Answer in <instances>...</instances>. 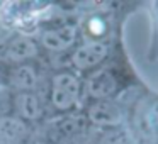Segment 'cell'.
Listing matches in <instances>:
<instances>
[{"mask_svg":"<svg viewBox=\"0 0 158 144\" xmlns=\"http://www.w3.org/2000/svg\"><path fill=\"white\" fill-rule=\"evenodd\" d=\"M80 93V85L75 76L61 73L53 80V103L58 109L66 110L77 102Z\"/></svg>","mask_w":158,"mask_h":144,"instance_id":"cell-1","label":"cell"},{"mask_svg":"<svg viewBox=\"0 0 158 144\" xmlns=\"http://www.w3.org/2000/svg\"><path fill=\"white\" fill-rule=\"evenodd\" d=\"M107 54V48L99 42H90L87 46H82L73 54V63L75 66L82 70H87L90 66H95L99 61H102Z\"/></svg>","mask_w":158,"mask_h":144,"instance_id":"cell-2","label":"cell"},{"mask_svg":"<svg viewBox=\"0 0 158 144\" xmlns=\"http://www.w3.org/2000/svg\"><path fill=\"white\" fill-rule=\"evenodd\" d=\"M73 41H75V27H72V26L51 29L43 34V44L53 51H61V49L70 48Z\"/></svg>","mask_w":158,"mask_h":144,"instance_id":"cell-3","label":"cell"},{"mask_svg":"<svg viewBox=\"0 0 158 144\" xmlns=\"http://www.w3.org/2000/svg\"><path fill=\"white\" fill-rule=\"evenodd\" d=\"M90 119L99 126H117L123 119L121 110L112 102H97L89 110Z\"/></svg>","mask_w":158,"mask_h":144,"instance_id":"cell-4","label":"cell"},{"mask_svg":"<svg viewBox=\"0 0 158 144\" xmlns=\"http://www.w3.org/2000/svg\"><path fill=\"white\" fill-rule=\"evenodd\" d=\"M89 92L92 97L102 98V97H109L116 92V80L109 71H99L89 80Z\"/></svg>","mask_w":158,"mask_h":144,"instance_id":"cell-5","label":"cell"},{"mask_svg":"<svg viewBox=\"0 0 158 144\" xmlns=\"http://www.w3.org/2000/svg\"><path fill=\"white\" fill-rule=\"evenodd\" d=\"M15 105H17L19 114L22 117H26V119H38L41 115L39 100L32 93H21L17 97V100H15Z\"/></svg>","mask_w":158,"mask_h":144,"instance_id":"cell-6","label":"cell"},{"mask_svg":"<svg viewBox=\"0 0 158 144\" xmlns=\"http://www.w3.org/2000/svg\"><path fill=\"white\" fill-rule=\"evenodd\" d=\"M36 44L32 41L26 38H19L9 46V58L14 59V61H22V59H27L31 56L36 54Z\"/></svg>","mask_w":158,"mask_h":144,"instance_id":"cell-7","label":"cell"},{"mask_svg":"<svg viewBox=\"0 0 158 144\" xmlns=\"http://www.w3.org/2000/svg\"><path fill=\"white\" fill-rule=\"evenodd\" d=\"M36 80H38V76H36V71L31 66H21V68L14 73V80H12V82H14V85L17 86V88L29 90L36 85Z\"/></svg>","mask_w":158,"mask_h":144,"instance_id":"cell-8","label":"cell"},{"mask_svg":"<svg viewBox=\"0 0 158 144\" xmlns=\"http://www.w3.org/2000/svg\"><path fill=\"white\" fill-rule=\"evenodd\" d=\"M0 132L9 139H15L24 132V126L15 119H4L0 122Z\"/></svg>","mask_w":158,"mask_h":144,"instance_id":"cell-9","label":"cell"},{"mask_svg":"<svg viewBox=\"0 0 158 144\" xmlns=\"http://www.w3.org/2000/svg\"><path fill=\"white\" fill-rule=\"evenodd\" d=\"M83 127H85V120L82 117H73L72 120H66L63 129H65V132H73V130H80Z\"/></svg>","mask_w":158,"mask_h":144,"instance_id":"cell-10","label":"cell"},{"mask_svg":"<svg viewBox=\"0 0 158 144\" xmlns=\"http://www.w3.org/2000/svg\"><path fill=\"white\" fill-rule=\"evenodd\" d=\"M89 32L94 36H100L104 32V22L100 19H90L89 21Z\"/></svg>","mask_w":158,"mask_h":144,"instance_id":"cell-11","label":"cell"},{"mask_svg":"<svg viewBox=\"0 0 158 144\" xmlns=\"http://www.w3.org/2000/svg\"><path fill=\"white\" fill-rule=\"evenodd\" d=\"M9 110V95L5 92H0V115Z\"/></svg>","mask_w":158,"mask_h":144,"instance_id":"cell-12","label":"cell"}]
</instances>
